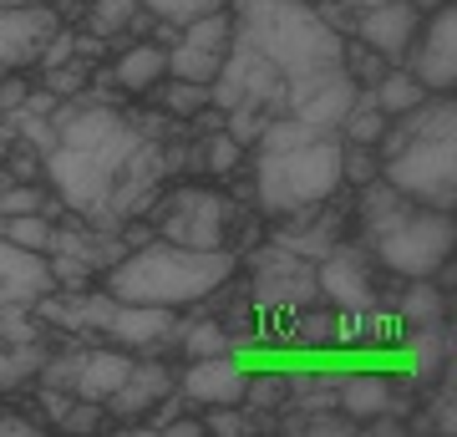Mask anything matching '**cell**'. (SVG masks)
I'll use <instances>...</instances> for the list:
<instances>
[{"label":"cell","instance_id":"cell-22","mask_svg":"<svg viewBox=\"0 0 457 437\" xmlns=\"http://www.w3.org/2000/svg\"><path fill=\"white\" fill-rule=\"evenodd\" d=\"M422 97H427V87H422L417 77H411L407 66H386V71H381V77L371 81V102H376V107H381L386 117L411 113V107H417Z\"/></svg>","mask_w":457,"mask_h":437},{"label":"cell","instance_id":"cell-4","mask_svg":"<svg viewBox=\"0 0 457 437\" xmlns=\"http://www.w3.org/2000/svg\"><path fill=\"white\" fill-rule=\"evenodd\" d=\"M147 224L158 240L188 244V249H234L228 234L239 224V204L219 183H179L153 198Z\"/></svg>","mask_w":457,"mask_h":437},{"label":"cell","instance_id":"cell-34","mask_svg":"<svg viewBox=\"0 0 457 437\" xmlns=\"http://www.w3.org/2000/svg\"><path fill=\"white\" fill-rule=\"evenodd\" d=\"M26 97H31V81H26V71H5V77H0V113H16V107H26Z\"/></svg>","mask_w":457,"mask_h":437},{"label":"cell","instance_id":"cell-24","mask_svg":"<svg viewBox=\"0 0 457 437\" xmlns=\"http://www.w3.org/2000/svg\"><path fill=\"white\" fill-rule=\"evenodd\" d=\"M179 41H183V46H198V51H213V56H224V51L234 46V11H228V5H219V11H209V16L183 21Z\"/></svg>","mask_w":457,"mask_h":437},{"label":"cell","instance_id":"cell-8","mask_svg":"<svg viewBox=\"0 0 457 437\" xmlns=\"http://www.w3.org/2000/svg\"><path fill=\"white\" fill-rule=\"evenodd\" d=\"M402 66L422 81L427 92H453L457 87V5L453 0H442V5H432L422 16Z\"/></svg>","mask_w":457,"mask_h":437},{"label":"cell","instance_id":"cell-26","mask_svg":"<svg viewBox=\"0 0 457 437\" xmlns=\"http://www.w3.org/2000/svg\"><path fill=\"white\" fill-rule=\"evenodd\" d=\"M0 240L21 244V249H36V255H51L56 219L51 214H0Z\"/></svg>","mask_w":457,"mask_h":437},{"label":"cell","instance_id":"cell-42","mask_svg":"<svg viewBox=\"0 0 457 437\" xmlns=\"http://www.w3.org/2000/svg\"><path fill=\"white\" fill-rule=\"evenodd\" d=\"M0 117H5V113H0Z\"/></svg>","mask_w":457,"mask_h":437},{"label":"cell","instance_id":"cell-17","mask_svg":"<svg viewBox=\"0 0 457 437\" xmlns=\"http://www.w3.org/2000/svg\"><path fill=\"white\" fill-rule=\"evenodd\" d=\"M132 351L102 340V346H77V366H71V397H87V402H107L122 376L132 372Z\"/></svg>","mask_w":457,"mask_h":437},{"label":"cell","instance_id":"cell-33","mask_svg":"<svg viewBox=\"0 0 457 437\" xmlns=\"http://www.w3.org/2000/svg\"><path fill=\"white\" fill-rule=\"evenodd\" d=\"M153 21H194V16H209V11H219V5H228V0H137Z\"/></svg>","mask_w":457,"mask_h":437},{"label":"cell","instance_id":"cell-31","mask_svg":"<svg viewBox=\"0 0 457 437\" xmlns=\"http://www.w3.org/2000/svg\"><path fill=\"white\" fill-rule=\"evenodd\" d=\"M92 87V62L87 56H71L62 66H46V92L51 97H82Z\"/></svg>","mask_w":457,"mask_h":437},{"label":"cell","instance_id":"cell-35","mask_svg":"<svg viewBox=\"0 0 457 437\" xmlns=\"http://www.w3.org/2000/svg\"><path fill=\"white\" fill-rule=\"evenodd\" d=\"M41 433V422H31V417H21V412H5L0 407V437H36Z\"/></svg>","mask_w":457,"mask_h":437},{"label":"cell","instance_id":"cell-20","mask_svg":"<svg viewBox=\"0 0 457 437\" xmlns=\"http://www.w3.org/2000/svg\"><path fill=\"white\" fill-rule=\"evenodd\" d=\"M46 336L41 340H0V397L11 391H26L36 387V372H41V361H46Z\"/></svg>","mask_w":457,"mask_h":437},{"label":"cell","instance_id":"cell-27","mask_svg":"<svg viewBox=\"0 0 457 437\" xmlns=\"http://www.w3.org/2000/svg\"><path fill=\"white\" fill-rule=\"evenodd\" d=\"M254 417H270V412H290V372H260V376H249L245 382V402Z\"/></svg>","mask_w":457,"mask_h":437},{"label":"cell","instance_id":"cell-40","mask_svg":"<svg viewBox=\"0 0 457 437\" xmlns=\"http://www.w3.org/2000/svg\"><path fill=\"white\" fill-rule=\"evenodd\" d=\"M5 183H11V173H5V168H0V189H5Z\"/></svg>","mask_w":457,"mask_h":437},{"label":"cell","instance_id":"cell-29","mask_svg":"<svg viewBox=\"0 0 457 437\" xmlns=\"http://www.w3.org/2000/svg\"><path fill=\"white\" fill-rule=\"evenodd\" d=\"M219 66H224V56H213V51L183 46V41H173V46H168V77L204 81V87H209V81L219 77Z\"/></svg>","mask_w":457,"mask_h":437},{"label":"cell","instance_id":"cell-15","mask_svg":"<svg viewBox=\"0 0 457 437\" xmlns=\"http://www.w3.org/2000/svg\"><path fill=\"white\" fill-rule=\"evenodd\" d=\"M163 77H168V46L163 41H153V36L117 41V56H112V66H107V81H112L122 97H147Z\"/></svg>","mask_w":457,"mask_h":437},{"label":"cell","instance_id":"cell-11","mask_svg":"<svg viewBox=\"0 0 457 437\" xmlns=\"http://www.w3.org/2000/svg\"><path fill=\"white\" fill-rule=\"evenodd\" d=\"M245 361L234 357V351H224V357H194L183 361L179 372V397L188 407H239L245 402Z\"/></svg>","mask_w":457,"mask_h":437},{"label":"cell","instance_id":"cell-5","mask_svg":"<svg viewBox=\"0 0 457 437\" xmlns=\"http://www.w3.org/2000/svg\"><path fill=\"white\" fill-rule=\"evenodd\" d=\"M381 179L411 204L453 209L457 204V132L407 138L392 158H381Z\"/></svg>","mask_w":457,"mask_h":437},{"label":"cell","instance_id":"cell-7","mask_svg":"<svg viewBox=\"0 0 457 437\" xmlns=\"http://www.w3.org/2000/svg\"><path fill=\"white\" fill-rule=\"evenodd\" d=\"M315 290H320V306L330 310L386 306L381 290H376V259L366 255V244H345V240H336L315 259Z\"/></svg>","mask_w":457,"mask_h":437},{"label":"cell","instance_id":"cell-3","mask_svg":"<svg viewBox=\"0 0 457 437\" xmlns=\"http://www.w3.org/2000/svg\"><path fill=\"white\" fill-rule=\"evenodd\" d=\"M341 189V132H315L295 147H254V204L264 219L330 204Z\"/></svg>","mask_w":457,"mask_h":437},{"label":"cell","instance_id":"cell-32","mask_svg":"<svg viewBox=\"0 0 457 437\" xmlns=\"http://www.w3.org/2000/svg\"><path fill=\"white\" fill-rule=\"evenodd\" d=\"M260 427L254 412H239V407H204V433H219V437H249Z\"/></svg>","mask_w":457,"mask_h":437},{"label":"cell","instance_id":"cell-36","mask_svg":"<svg viewBox=\"0 0 457 437\" xmlns=\"http://www.w3.org/2000/svg\"><path fill=\"white\" fill-rule=\"evenodd\" d=\"M168 437H204V417H168Z\"/></svg>","mask_w":457,"mask_h":437},{"label":"cell","instance_id":"cell-23","mask_svg":"<svg viewBox=\"0 0 457 437\" xmlns=\"http://www.w3.org/2000/svg\"><path fill=\"white\" fill-rule=\"evenodd\" d=\"M147 97H158V113H168L173 122H188L209 107V87L204 81H183V77H163Z\"/></svg>","mask_w":457,"mask_h":437},{"label":"cell","instance_id":"cell-39","mask_svg":"<svg viewBox=\"0 0 457 437\" xmlns=\"http://www.w3.org/2000/svg\"><path fill=\"white\" fill-rule=\"evenodd\" d=\"M0 5H36V0H0Z\"/></svg>","mask_w":457,"mask_h":437},{"label":"cell","instance_id":"cell-38","mask_svg":"<svg viewBox=\"0 0 457 437\" xmlns=\"http://www.w3.org/2000/svg\"><path fill=\"white\" fill-rule=\"evenodd\" d=\"M411 5H417V11H422V16H427V11H432V5H442V0H411Z\"/></svg>","mask_w":457,"mask_h":437},{"label":"cell","instance_id":"cell-2","mask_svg":"<svg viewBox=\"0 0 457 437\" xmlns=\"http://www.w3.org/2000/svg\"><path fill=\"white\" fill-rule=\"evenodd\" d=\"M245 270L239 249H188L173 240H153L128 249L112 270H102V290L112 300L132 306H168V310H194L228 290V280Z\"/></svg>","mask_w":457,"mask_h":437},{"label":"cell","instance_id":"cell-12","mask_svg":"<svg viewBox=\"0 0 457 437\" xmlns=\"http://www.w3.org/2000/svg\"><path fill=\"white\" fill-rule=\"evenodd\" d=\"M417 26H422V11H417L411 0H381V5H371V11H361L345 36H356L361 46H371L381 62L402 66V56H407Z\"/></svg>","mask_w":457,"mask_h":437},{"label":"cell","instance_id":"cell-25","mask_svg":"<svg viewBox=\"0 0 457 437\" xmlns=\"http://www.w3.org/2000/svg\"><path fill=\"white\" fill-rule=\"evenodd\" d=\"M183 351V361L194 357H224V351H234V336H228V325L213 315V321H179V340H173Z\"/></svg>","mask_w":457,"mask_h":437},{"label":"cell","instance_id":"cell-30","mask_svg":"<svg viewBox=\"0 0 457 437\" xmlns=\"http://www.w3.org/2000/svg\"><path fill=\"white\" fill-rule=\"evenodd\" d=\"M270 117H275V113H264V107H254V102H234V107L224 113V132L249 153V147L260 143V132H264V122H270Z\"/></svg>","mask_w":457,"mask_h":437},{"label":"cell","instance_id":"cell-6","mask_svg":"<svg viewBox=\"0 0 457 437\" xmlns=\"http://www.w3.org/2000/svg\"><path fill=\"white\" fill-rule=\"evenodd\" d=\"M249 300L264 315H295V310H315L320 290H315V265L270 240L249 259Z\"/></svg>","mask_w":457,"mask_h":437},{"label":"cell","instance_id":"cell-37","mask_svg":"<svg viewBox=\"0 0 457 437\" xmlns=\"http://www.w3.org/2000/svg\"><path fill=\"white\" fill-rule=\"evenodd\" d=\"M11 143H16V132H11V122H5V117H0V163L11 158Z\"/></svg>","mask_w":457,"mask_h":437},{"label":"cell","instance_id":"cell-28","mask_svg":"<svg viewBox=\"0 0 457 437\" xmlns=\"http://www.w3.org/2000/svg\"><path fill=\"white\" fill-rule=\"evenodd\" d=\"M239 163H245V147L234 143L224 128L204 132V147H198V168L213 173V179H228V173H239Z\"/></svg>","mask_w":457,"mask_h":437},{"label":"cell","instance_id":"cell-16","mask_svg":"<svg viewBox=\"0 0 457 437\" xmlns=\"http://www.w3.org/2000/svg\"><path fill=\"white\" fill-rule=\"evenodd\" d=\"M56 290L51 280V259L36 249L0 240V306H36L41 295Z\"/></svg>","mask_w":457,"mask_h":437},{"label":"cell","instance_id":"cell-13","mask_svg":"<svg viewBox=\"0 0 457 437\" xmlns=\"http://www.w3.org/2000/svg\"><path fill=\"white\" fill-rule=\"evenodd\" d=\"M336 412L366 427L371 417H402L407 397H402V382L386 372H351L336 376Z\"/></svg>","mask_w":457,"mask_h":437},{"label":"cell","instance_id":"cell-1","mask_svg":"<svg viewBox=\"0 0 457 437\" xmlns=\"http://www.w3.org/2000/svg\"><path fill=\"white\" fill-rule=\"evenodd\" d=\"M356 224L366 255L392 280H432L457 249L453 209L411 204L386 179H371L356 189Z\"/></svg>","mask_w":457,"mask_h":437},{"label":"cell","instance_id":"cell-41","mask_svg":"<svg viewBox=\"0 0 457 437\" xmlns=\"http://www.w3.org/2000/svg\"><path fill=\"white\" fill-rule=\"evenodd\" d=\"M0 77H5V66H0Z\"/></svg>","mask_w":457,"mask_h":437},{"label":"cell","instance_id":"cell-19","mask_svg":"<svg viewBox=\"0 0 457 437\" xmlns=\"http://www.w3.org/2000/svg\"><path fill=\"white\" fill-rule=\"evenodd\" d=\"M392 315L402 331H422V325H447V290L437 280H402L392 300Z\"/></svg>","mask_w":457,"mask_h":437},{"label":"cell","instance_id":"cell-14","mask_svg":"<svg viewBox=\"0 0 457 437\" xmlns=\"http://www.w3.org/2000/svg\"><path fill=\"white\" fill-rule=\"evenodd\" d=\"M173 387H179L173 366H163V361H132V372L122 376V387H117L102 407H107V417H117L122 427H132V422H143L153 407L163 402Z\"/></svg>","mask_w":457,"mask_h":437},{"label":"cell","instance_id":"cell-9","mask_svg":"<svg viewBox=\"0 0 457 437\" xmlns=\"http://www.w3.org/2000/svg\"><path fill=\"white\" fill-rule=\"evenodd\" d=\"M66 21L51 0H36V5H0V66L5 71H31L41 66L51 36L62 31Z\"/></svg>","mask_w":457,"mask_h":437},{"label":"cell","instance_id":"cell-18","mask_svg":"<svg viewBox=\"0 0 457 437\" xmlns=\"http://www.w3.org/2000/svg\"><path fill=\"white\" fill-rule=\"evenodd\" d=\"M402 361H407V382L417 391L432 387L442 372H453V336L447 325H422V331H402Z\"/></svg>","mask_w":457,"mask_h":437},{"label":"cell","instance_id":"cell-10","mask_svg":"<svg viewBox=\"0 0 457 437\" xmlns=\"http://www.w3.org/2000/svg\"><path fill=\"white\" fill-rule=\"evenodd\" d=\"M179 315L183 310L168 306H132V300H117L107 325H102V340H112L132 357H158L179 340Z\"/></svg>","mask_w":457,"mask_h":437},{"label":"cell","instance_id":"cell-21","mask_svg":"<svg viewBox=\"0 0 457 437\" xmlns=\"http://www.w3.org/2000/svg\"><path fill=\"white\" fill-rule=\"evenodd\" d=\"M137 16H143L137 0H87L82 5V26H87V36H97V41H128Z\"/></svg>","mask_w":457,"mask_h":437}]
</instances>
